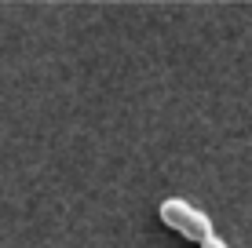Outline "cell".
<instances>
[{
    "mask_svg": "<svg viewBox=\"0 0 252 248\" xmlns=\"http://www.w3.org/2000/svg\"><path fill=\"white\" fill-rule=\"evenodd\" d=\"M161 223L168 230H176L179 237H187V241H205V237L212 234V219L183 197L161 201Z\"/></svg>",
    "mask_w": 252,
    "mask_h": 248,
    "instance_id": "cell-1",
    "label": "cell"
},
{
    "mask_svg": "<svg viewBox=\"0 0 252 248\" xmlns=\"http://www.w3.org/2000/svg\"><path fill=\"white\" fill-rule=\"evenodd\" d=\"M197 245H201V248H230L227 241H223V237H216V234H208L205 241H197Z\"/></svg>",
    "mask_w": 252,
    "mask_h": 248,
    "instance_id": "cell-2",
    "label": "cell"
}]
</instances>
